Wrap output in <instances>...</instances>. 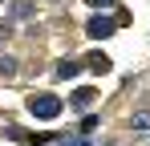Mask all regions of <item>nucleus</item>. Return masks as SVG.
Masks as SVG:
<instances>
[{
  "label": "nucleus",
  "mask_w": 150,
  "mask_h": 146,
  "mask_svg": "<svg viewBox=\"0 0 150 146\" xmlns=\"http://www.w3.org/2000/svg\"><path fill=\"white\" fill-rule=\"evenodd\" d=\"M85 65H89L93 73H110V65H114V61H110L105 53H89V61H85Z\"/></svg>",
  "instance_id": "20e7f679"
},
{
  "label": "nucleus",
  "mask_w": 150,
  "mask_h": 146,
  "mask_svg": "<svg viewBox=\"0 0 150 146\" xmlns=\"http://www.w3.org/2000/svg\"><path fill=\"white\" fill-rule=\"evenodd\" d=\"M114 28H118V21H110V16H93L85 33H89V37H114Z\"/></svg>",
  "instance_id": "f03ea898"
},
{
  "label": "nucleus",
  "mask_w": 150,
  "mask_h": 146,
  "mask_svg": "<svg viewBox=\"0 0 150 146\" xmlns=\"http://www.w3.org/2000/svg\"><path fill=\"white\" fill-rule=\"evenodd\" d=\"M61 110H65V101H61V97H53V94H33V97H28V114H33V118H41V122H53Z\"/></svg>",
  "instance_id": "f257e3e1"
},
{
  "label": "nucleus",
  "mask_w": 150,
  "mask_h": 146,
  "mask_svg": "<svg viewBox=\"0 0 150 146\" xmlns=\"http://www.w3.org/2000/svg\"><path fill=\"white\" fill-rule=\"evenodd\" d=\"M77 69H81L77 61H61V65H57V77H61V81H69V77H77Z\"/></svg>",
  "instance_id": "39448f33"
},
{
  "label": "nucleus",
  "mask_w": 150,
  "mask_h": 146,
  "mask_svg": "<svg viewBox=\"0 0 150 146\" xmlns=\"http://www.w3.org/2000/svg\"><path fill=\"white\" fill-rule=\"evenodd\" d=\"M16 73V61L12 57H0V77H12Z\"/></svg>",
  "instance_id": "423d86ee"
},
{
  "label": "nucleus",
  "mask_w": 150,
  "mask_h": 146,
  "mask_svg": "<svg viewBox=\"0 0 150 146\" xmlns=\"http://www.w3.org/2000/svg\"><path fill=\"white\" fill-rule=\"evenodd\" d=\"M89 4H93V8H114L118 0H89Z\"/></svg>",
  "instance_id": "0eeeda50"
},
{
  "label": "nucleus",
  "mask_w": 150,
  "mask_h": 146,
  "mask_svg": "<svg viewBox=\"0 0 150 146\" xmlns=\"http://www.w3.org/2000/svg\"><path fill=\"white\" fill-rule=\"evenodd\" d=\"M93 97H98L93 89H77V94L69 97V106H73V110H89V106H93Z\"/></svg>",
  "instance_id": "7ed1b4c3"
}]
</instances>
